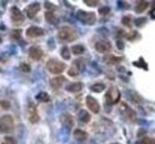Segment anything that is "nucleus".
Segmentation results:
<instances>
[{
    "label": "nucleus",
    "mask_w": 155,
    "mask_h": 144,
    "mask_svg": "<svg viewBox=\"0 0 155 144\" xmlns=\"http://www.w3.org/2000/svg\"><path fill=\"white\" fill-rule=\"evenodd\" d=\"M59 38L63 42H73L78 40V32L75 31V29L68 25H64L60 27L59 30Z\"/></svg>",
    "instance_id": "f257e3e1"
},
{
    "label": "nucleus",
    "mask_w": 155,
    "mask_h": 144,
    "mask_svg": "<svg viewBox=\"0 0 155 144\" xmlns=\"http://www.w3.org/2000/svg\"><path fill=\"white\" fill-rule=\"evenodd\" d=\"M14 129L13 117L10 114H4L0 117V133H8Z\"/></svg>",
    "instance_id": "f03ea898"
},
{
    "label": "nucleus",
    "mask_w": 155,
    "mask_h": 144,
    "mask_svg": "<svg viewBox=\"0 0 155 144\" xmlns=\"http://www.w3.org/2000/svg\"><path fill=\"white\" fill-rule=\"evenodd\" d=\"M47 69L49 70L51 74L60 75L66 69V63L56 60V59H51V60H49L47 62Z\"/></svg>",
    "instance_id": "7ed1b4c3"
},
{
    "label": "nucleus",
    "mask_w": 155,
    "mask_h": 144,
    "mask_svg": "<svg viewBox=\"0 0 155 144\" xmlns=\"http://www.w3.org/2000/svg\"><path fill=\"white\" fill-rule=\"evenodd\" d=\"M78 19L86 25H93L97 22V16L93 12H86V11L80 10V11L78 12Z\"/></svg>",
    "instance_id": "20e7f679"
},
{
    "label": "nucleus",
    "mask_w": 155,
    "mask_h": 144,
    "mask_svg": "<svg viewBox=\"0 0 155 144\" xmlns=\"http://www.w3.org/2000/svg\"><path fill=\"white\" fill-rule=\"evenodd\" d=\"M27 116H29V121L31 124H36L40 121V116H38L37 109L35 106V104L31 101L27 102Z\"/></svg>",
    "instance_id": "39448f33"
},
{
    "label": "nucleus",
    "mask_w": 155,
    "mask_h": 144,
    "mask_svg": "<svg viewBox=\"0 0 155 144\" xmlns=\"http://www.w3.org/2000/svg\"><path fill=\"white\" fill-rule=\"evenodd\" d=\"M11 19H12L13 24L21 25L22 23H24V14L22 13V11H21V10H19L18 7L13 6V7L11 8Z\"/></svg>",
    "instance_id": "423d86ee"
},
{
    "label": "nucleus",
    "mask_w": 155,
    "mask_h": 144,
    "mask_svg": "<svg viewBox=\"0 0 155 144\" xmlns=\"http://www.w3.org/2000/svg\"><path fill=\"white\" fill-rule=\"evenodd\" d=\"M95 50L100 53V54H106L111 50V43L106 40H102V41H98L94 45Z\"/></svg>",
    "instance_id": "0eeeda50"
},
{
    "label": "nucleus",
    "mask_w": 155,
    "mask_h": 144,
    "mask_svg": "<svg viewBox=\"0 0 155 144\" xmlns=\"http://www.w3.org/2000/svg\"><path fill=\"white\" fill-rule=\"evenodd\" d=\"M86 105H87V107L90 109L91 112H93V113H99V111H100V105H99L98 101H97L95 98L91 97V95L86 97Z\"/></svg>",
    "instance_id": "6e6552de"
},
{
    "label": "nucleus",
    "mask_w": 155,
    "mask_h": 144,
    "mask_svg": "<svg viewBox=\"0 0 155 144\" xmlns=\"http://www.w3.org/2000/svg\"><path fill=\"white\" fill-rule=\"evenodd\" d=\"M41 10V5H40V3H32V4H30L26 8H25V13H26V17L27 18H30V19H32L37 13H38V11Z\"/></svg>",
    "instance_id": "1a4fd4ad"
},
{
    "label": "nucleus",
    "mask_w": 155,
    "mask_h": 144,
    "mask_svg": "<svg viewBox=\"0 0 155 144\" xmlns=\"http://www.w3.org/2000/svg\"><path fill=\"white\" fill-rule=\"evenodd\" d=\"M44 35V30L42 27L38 26H30L26 30V36L30 38H36V37H41Z\"/></svg>",
    "instance_id": "9d476101"
},
{
    "label": "nucleus",
    "mask_w": 155,
    "mask_h": 144,
    "mask_svg": "<svg viewBox=\"0 0 155 144\" xmlns=\"http://www.w3.org/2000/svg\"><path fill=\"white\" fill-rule=\"evenodd\" d=\"M29 56L35 61H40L43 57V51L38 46H31L30 49H29Z\"/></svg>",
    "instance_id": "9b49d317"
},
{
    "label": "nucleus",
    "mask_w": 155,
    "mask_h": 144,
    "mask_svg": "<svg viewBox=\"0 0 155 144\" xmlns=\"http://www.w3.org/2000/svg\"><path fill=\"white\" fill-rule=\"evenodd\" d=\"M61 123L66 129H72L74 126V119L69 113H63L61 116Z\"/></svg>",
    "instance_id": "f8f14e48"
},
{
    "label": "nucleus",
    "mask_w": 155,
    "mask_h": 144,
    "mask_svg": "<svg viewBox=\"0 0 155 144\" xmlns=\"http://www.w3.org/2000/svg\"><path fill=\"white\" fill-rule=\"evenodd\" d=\"M64 81H66L64 76H56V78L50 80V86L54 89H59V88H61V86L63 85Z\"/></svg>",
    "instance_id": "ddd939ff"
},
{
    "label": "nucleus",
    "mask_w": 155,
    "mask_h": 144,
    "mask_svg": "<svg viewBox=\"0 0 155 144\" xmlns=\"http://www.w3.org/2000/svg\"><path fill=\"white\" fill-rule=\"evenodd\" d=\"M82 87H84L82 82H72L67 86L66 89H67V92H71V93H78L82 89Z\"/></svg>",
    "instance_id": "4468645a"
},
{
    "label": "nucleus",
    "mask_w": 155,
    "mask_h": 144,
    "mask_svg": "<svg viewBox=\"0 0 155 144\" xmlns=\"http://www.w3.org/2000/svg\"><path fill=\"white\" fill-rule=\"evenodd\" d=\"M88 135H87V132H85L84 130H80V129H76L74 130V138L76 141H80V142H84L87 139Z\"/></svg>",
    "instance_id": "2eb2a0df"
},
{
    "label": "nucleus",
    "mask_w": 155,
    "mask_h": 144,
    "mask_svg": "<svg viewBox=\"0 0 155 144\" xmlns=\"http://www.w3.org/2000/svg\"><path fill=\"white\" fill-rule=\"evenodd\" d=\"M104 61L108 63V64H117L122 61L121 57H117V56H113V55H110V56H105L104 57Z\"/></svg>",
    "instance_id": "dca6fc26"
},
{
    "label": "nucleus",
    "mask_w": 155,
    "mask_h": 144,
    "mask_svg": "<svg viewBox=\"0 0 155 144\" xmlns=\"http://www.w3.org/2000/svg\"><path fill=\"white\" fill-rule=\"evenodd\" d=\"M36 99L40 102H49L50 101V95L45 92H41L36 95Z\"/></svg>",
    "instance_id": "f3484780"
},
{
    "label": "nucleus",
    "mask_w": 155,
    "mask_h": 144,
    "mask_svg": "<svg viewBox=\"0 0 155 144\" xmlns=\"http://www.w3.org/2000/svg\"><path fill=\"white\" fill-rule=\"evenodd\" d=\"M79 120L82 121V123H88L91 120V116H90V113L87 112L86 110H81L79 112Z\"/></svg>",
    "instance_id": "a211bd4d"
},
{
    "label": "nucleus",
    "mask_w": 155,
    "mask_h": 144,
    "mask_svg": "<svg viewBox=\"0 0 155 144\" xmlns=\"http://www.w3.org/2000/svg\"><path fill=\"white\" fill-rule=\"evenodd\" d=\"M104 89H105V83L103 82H97L91 86V91L94 93H102Z\"/></svg>",
    "instance_id": "6ab92c4d"
},
{
    "label": "nucleus",
    "mask_w": 155,
    "mask_h": 144,
    "mask_svg": "<svg viewBox=\"0 0 155 144\" xmlns=\"http://www.w3.org/2000/svg\"><path fill=\"white\" fill-rule=\"evenodd\" d=\"M148 6H149V3H148V1H140V3H137L136 7H135V11H136L137 13H141V12H143Z\"/></svg>",
    "instance_id": "aec40b11"
},
{
    "label": "nucleus",
    "mask_w": 155,
    "mask_h": 144,
    "mask_svg": "<svg viewBox=\"0 0 155 144\" xmlns=\"http://www.w3.org/2000/svg\"><path fill=\"white\" fill-rule=\"evenodd\" d=\"M71 51H72L74 55H81V54H84V51H85V48H84V45L76 44V45H73V46H72Z\"/></svg>",
    "instance_id": "412c9836"
},
{
    "label": "nucleus",
    "mask_w": 155,
    "mask_h": 144,
    "mask_svg": "<svg viewBox=\"0 0 155 144\" xmlns=\"http://www.w3.org/2000/svg\"><path fill=\"white\" fill-rule=\"evenodd\" d=\"M45 20L49 24H56V17H55V14L53 12L47 11L45 12Z\"/></svg>",
    "instance_id": "4be33fe9"
},
{
    "label": "nucleus",
    "mask_w": 155,
    "mask_h": 144,
    "mask_svg": "<svg viewBox=\"0 0 155 144\" xmlns=\"http://www.w3.org/2000/svg\"><path fill=\"white\" fill-rule=\"evenodd\" d=\"M61 56L64 60H71V49L67 46H63L61 49Z\"/></svg>",
    "instance_id": "5701e85b"
},
{
    "label": "nucleus",
    "mask_w": 155,
    "mask_h": 144,
    "mask_svg": "<svg viewBox=\"0 0 155 144\" xmlns=\"http://www.w3.org/2000/svg\"><path fill=\"white\" fill-rule=\"evenodd\" d=\"M86 60H81V59H79V60H75V62H74V66L76 67L79 70H82L84 68H85V64H86V62H85Z\"/></svg>",
    "instance_id": "b1692460"
},
{
    "label": "nucleus",
    "mask_w": 155,
    "mask_h": 144,
    "mask_svg": "<svg viewBox=\"0 0 155 144\" xmlns=\"http://www.w3.org/2000/svg\"><path fill=\"white\" fill-rule=\"evenodd\" d=\"M137 144H155V141L153 138H149V137H144Z\"/></svg>",
    "instance_id": "393cba45"
},
{
    "label": "nucleus",
    "mask_w": 155,
    "mask_h": 144,
    "mask_svg": "<svg viewBox=\"0 0 155 144\" xmlns=\"http://www.w3.org/2000/svg\"><path fill=\"white\" fill-rule=\"evenodd\" d=\"M79 73H80V70L78 69L75 66H74V67H72V68L68 70V75H69V76H76Z\"/></svg>",
    "instance_id": "a878e982"
},
{
    "label": "nucleus",
    "mask_w": 155,
    "mask_h": 144,
    "mask_svg": "<svg viewBox=\"0 0 155 144\" xmlns=\"http://www.w3.org/2000/svg\"><path fill=\"white\" fill-rule=\"evenodd\" d=\"M19 69H21L22 72H24V73H29V72L31 70L30 66H29V64H26V63H22L21 66H19Z\"/></svg>",
    "instance_id": "bb28decb"
},
{
    "label": "nucleus",
    "mask_w": 155,
    "mask_h": 144,
    "mask_svg": "<svg viewBox=\"0 0 155 144\" xmlns=\"http://www.w3.org/2000/svg\"><path fill=\"white\" fill-rule=\"evenodd\" d=\"M122 23H123V25H125V26H130V25H131V18H130L129 16L123 17V18H122Z\"/></svg>",
    "instance_id": "cd10ccee"
},
{
    "label": "nucleus",
    "mask_w": 155,
    "mask_h": 144,
    "mask_svg": "<svg viewBox=\"0 0 155 144\" xmlns=\"http://www.w3.org/2000/svg\"><path fill=\"white\" fill-rule=\"evenodd\" d=\"M84 3H85L87 6H91V7H94V6H97V5L99 4L98 0H85Z\"/></svg>",
    "instance_id": "c85d7f7f"
},
{
    "label": "nucleus",
    "mask_w": 155,
    "mask_h": 144,
    "mask_svg": "<svg viewBox=\"0 0 155 144\" xmlns=\"http://www.w3.org/2000/svg\"><path fill=\"white\" fill-rule=\"evenodd\" d=\"M99 13L103 14V16L110 13V7H109V6H103V7H100V8H99Z\"/></svg>",
    "instance_id": "c756f323"
},
{
    "label": "nucleus",
    "mask_w": 155,
    "mask_h": 144,
    "mask_svg": "<svg viewBox=\"0 0 155 144\" xmlns=\"http://www.w3.org/2000/svg\"><path fill=\"white\" fill-rule=\"evenodd\" d=\"M146 22H147V18H137L135 20V24H136V26H143Z\"/></svg>",
    "instance_id": "7c9ffc66"
},
{
    "label": "nucleus",
    "mask_w": 155,
    "mask_h": 144,
    "mask_svg": "<svg viewBox=\"0 0 155 144\" xmlns=\"http://www.w3.org/2000/svg\"><path fill=\"white\" fill-rule=\"evenodd\" d=\"M4 142H5V143H7V144H17L16 138H13V137H11V136L5 137V138H4Z\"/></svg>",
    "instance_id": "2f4dec72"
},
{
    "label": "nucleus",
    "mask_w": 155,
    "mask_h": 144,
    "mask_svg": "<svg viewBox=\"0 0 155 144\" xmlns=\"http://www.w3.org/2000/svg\"><path fill=\"white\" fill-rule=\"evenodd\" d=\"M0 106H1L4 110H8L10 107H11V104H10L8 101H6V100H1L0 101Z\"/></svg>",
    "instance_id": "473e14b6"
},
{
    "label": "nucleus",
    "mask_w": 155,
    "mask_h": 144,
    "mask_svg": "<svg viewBox=\"0 0 155 144\" xmlns=\"http://www.w3.org/2000/svg\"><path fill=\"white\" fill-rule=\"evenodd\" d=\"M21 30H13L12 31V35H11V37L13 38V40H18L19 37H21Z\"/></svg>",
    "instance_id": "72a5a7b5"
},
{
    "label": "nucleus",
    "mask_w": 155,
    "mask_h": 144,
    "mask_svg": "<svg viewBox=\"0 0 155 144\" xmlns=\"http://www.w3.org/2000/svg\"><path fill=\"white\" fill-rule=\"evenodd\" d=\"M117 48H118V49H123V48H124V43L122 41H117Z\"/></svg>",
    "instance_id": "f704fd0d"
},
{
    "label": "nucleus",
    "mask_w": 155,
    "mask_h": 144,
    "mask_svg": "<svg viewBox=\"0 0 155 144\" xmlns=\"http://www.w3.org/2000/svg\"><path fill=\"white\" fill-rule=\"evenodd\" d=\"M1 144H7V143H5V142H4V141H3V142H1Z\"/></svg>",
    "instance_id": "c9c22d12"
},
{
    "label": "nucleus",
    "mask_w": 155,
    "mask_h": 144,
    "mask_svg": "<svg viewBox=\"0 0 155 144\" xmlns=\"http://www.w3.org/2000/svg\"><path fill=\"white\" fill-rule=\"evenodd\" d=\"M0 43H1V38H0Z\"/></svg>",
    "instance_id": "e433bc0d"
},
{
    "label": "nucleus",
    "mask_w": 155,
    "mask_h": 144,
    "mask_svg": "<svg viewBox=\"0 0 155 144\" xmlns=\"http://www.w3.org/2000/svg\"><path fill=\"white\" fill-rule=\"evenodd\" d=\"M113 144H118V143H113Z\"/></svg>",
    "instance_id": "4c0bfd02"
}]
</instances>
